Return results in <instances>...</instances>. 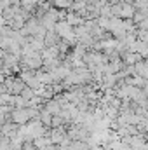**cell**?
Returning <instances> with one entry per match:
<instances>
[{"instance_id": "obj_1", "label": "cell", "mask_w": 148, "mask_h": 150, "mask_svg": "<svg viewBox=\"0 0 148 150\" xmlns=\"http://www.w3.org/2000/svg\"><path fill=\"white\" fill-rule=\"evenodd\" d=\"M122 14H124V16H131V14H132V9H131V5H125V7L122 9Z\"/></svg>"}]
</instances>
